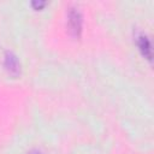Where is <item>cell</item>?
I'll use <instances>...</instances> for the list:
<instances>
[{
	"label": "cell",
	"mask_w": 154,
	"mask_h": 154,
	"mask_svg": "<svg viewBox=\"0 0 154 154\" xmlns=\"http://www.w3.org/2000/svg\"><path fill=\"white\" fill-rule=\"evenodd\" d=\"M4 66H5L6 71L13 77H17L20 73V64H19L18 58L16 57V54L12 53V52H6L5 53Z\"/></svg>",
	"instance_id": "obj_2"
},
{
	"label": "cell",
	"mask_w": 154,
	"mask_h": 154,
	"mask_svg": "<svg viewBox=\"0 0 154 154\" xmlns=\"http://www.w3.org/2000/svg\"><path fill=\"white\" fill-rule=\"evenodd\" d=\"M31 5H32L36 10H38V8H42V7L46 5V2H43V1H40V2H37V1H32Z\"/></svg>",
	"instance_id": "obj_4"
},
{
	"label": "cell",
	"mask_w": 154,
	"mask_h": 154,
	"mask_svg": "<svg viewBox=\"0 0 154 154\" xmlns=\"http://www.w3.org/2000/svg\"><path fill=\"white\" fill-rule=\"evenodd\" d=\"M82 14L78 11V8H70L67 14V29L70 35L78 37L82 31Z\"/></svg>",
	"instance_id": "obj_1"
},
{
	"label": "cell",
	"mask_w": 154,
	"mask_h": 154,
	"mask_svg": "<svg viewBox=\"0 0 154 154\" xmlns=\"http://www.w3.org/2000/svg\"><path fill=\"white\" fill-rule=\"evenodd\" d=\"M138 47L141 53L143 54L144 58L148 60H152V46L147 36H140L138 37Z\"/></svg>",
	"instance_id": "obj_3"
},
{
	"label": "cell",
	"mask_w": 154,
	"mask_h": 154,
	"mask_svg": "<svg viewBox=\"0 0 154 154\" xmlns=\"http://www.w3.org/2000/svg\"><path fill=\"white\" fill-rule=\"evenodd\" d=\"M28 154H42L40 150H37V149H32V150H30Z\"/></svg>",
	"instance_id": "obj_5"
}]
</instances>
